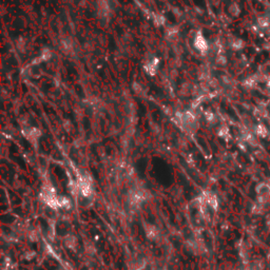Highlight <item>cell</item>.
Here are the masks:
<instances>
[{
    "instance_id": "4fadbf2b",
    "label": "cell",
    "mask_w": 270,
    "mask_h": 270,
    "mask_svg": "<svg viewBox=\"0 0 270 270\" xmlns=\"http://www.w3.org/2000/svg\"><path fill=\"white\" fill-rule=\"evenodd\" d=\"M205 118L207 119V121H209V123H213L214 119H215V115H214V113H212L211 111H206Z\"/></svg>"
},
{
    "instance_id": "30bf717a",
    "label": "cell",
    "mask_w": 270,
    "mask_h": 270,
    "mask_svg": "<svg viewBox=\"0 0 270 270\" xmlns=\"http://www.w3.org/2000/svg\"><path fill=\"white\" fill-rule=\"evenodd\" d=\"M229 13L232 15L233 17H237L241 13V8H239V4L236 3H232L230 6H229Z\"/></svg>"
},
{
    "instance_id": "2e32d148",
    "label": "cell",
    "mask_w": 270,
    "mask_h": 270,
    "mask_svg": "<svg viewBox=\"0 0 270 270\" xmlns=\"http://www.w3.org/2000/svg\"><path fill=\"white\" fill-rule=\"evenodd\" d=\"M218 135H220V137H226L227 135H229V131L228 129H227L226 127H222L218 129Z\"/></svg>"
},
{
    "instance_id": "9a60e30c",
    "label": "cell",
    "mask_w": 270,
    "mask_h": 270,
    "mask_svg": "<svg viewBox=\"0 0 270 270\" xmlns=\"http://www.w3.org/2000/svg\"><path fill=\"white\" fill-rule=\"evenodd\" d=\"M216 63L220 66H225L227 63V58L224 56V55H218L216 57Z\"/></svg>"
},
{
    "instance_id": "9c48e42d",
    "label": "cell",
    "mask_w": 270,
    "mask_h": 270,
    "mask_svg": "<svg viewBox=\"0 0 270 270\" xmlns=\"http://www.w3.org/2000/svg\"><path fill=\"white\" fill-rule=\"evenodd\" d=\"M256 133L261 137H265L267 135V128L263 124H259L256 127Z\"/></svg>"
},
{
    "instance_id": "8fae6325",
    "label": "cell",
    "mask_w": 270,
    "mask_h": 270,
    "mask_svg": "<svg viewBox=\"0 0 270 270\" xmlns=\"http://www.w3.org/2000/svg\"><path fill=\"white\" fill-rule=\"evenodd\" d=\"M244 47V41L239 38L237 39H234L232 42V49L233 50H241L242 48Z\"/></svg>"
},
{
    "instance_id": "52a82bcc",
    "label": "cell",
    "mask_w": 270,
    "mask_h": 270,
    "mask_svg": "<svg viewBox=\"0 0 270 270\" xmlns=\"http://www.w3.org/2000/svg\"><path fill=\"white\" fill-rule=\"evenodd\" d=\"M145 230H146V234H147V236L149 237V239H154L157 237L158 231L154 226H152V225H146Z\"/></svg>"
},
{
    "instance_id": "8992f818",
    "label": "cell",
    "mask_w": 270,
    "mask_h": 270,
    "mask_svg": "<svg viewBox=\"0 0 270 270\" xmlns=\"http://www.w3.org/2000/svg\"><path fill=\"white\" fill-rule=\"evenodd\" d=\"M145 198H146V194L143 191H135L134 193L131 194V202L132 204L138 205V204L143 203L145 201Z\"/></svg>"
},
{
    "instance_id": "5bb4252c",
    "label": "cell",
    "mask_w": 270,
    "mask_h": 270,
    "mask_svg": "<svg viewBox=\"0 0 270 270\" xmlns=\"http://www.w3.org/2000/svg\"><path fill=\"white\" fill-rule=\"evenodd\" d=\"M258 23H259V24H260L262 27H268V25H269V19H268V18H266V17H262V18H259Z\"/></svg>"
},
{
    "instance_id": "3957f363",
    "label": "cell",
    "mask_w": 270,
    "mask_h": 270,
    "mask_svg": "<svg viewBox=\"0 0 270 270\" xmlns=\"http://www.w3.org/2000/svg\"><path fill=\"white\" fill-rule=\"evenodd\" d=\"M194 47L198 51H200L202 54H205L206 52L209 49V46H208L207 40L204 38V36L201 33H198V35L195 36V39H194Z\"/></svg>"
},
{
    "instance_id": "ba28073f",
    "label": "cell",
    "mask_w": 270,
    "mask_h": 270,
    "mask_svg": "<svg viewBox=\"0 0 270 270\" xmlns=\"http://www.w3.org/2000/svg\"><path fill=\"white\" fill-rule=\"evenodd\" d=\"M256 192H258L260 195H266V194L270 193V187L267 184L262 183L256 187Z\"/></svg>"
},
{
    "instance_id": "6da1fadb",
    "label": "cell",
    "mask_w": 270,
    "mask_h": 270,
    "mask_svg": "<svg viewBox=\"0 0 270 270\" xmlns=\"http://www.w3.org/2000/svg\"><path fill=\"white\" fill-rule=\"evenodd\" d=\"M41 196L48 206L53 209H58L60 207V198L56 195L55 191L51 186H44L41 192Z\"/></svg>"
},
{
    "instance_id": "e0dca14e",
    "label": "cell",
    "mask_w": 270,
    "mask_h": 270,
    "mask_svg": "<svg viewBox=\"0 0 270 270\" xmlns=\"http://www.w3.org/2000/svg\"><path fill=\"white\" fill-rule=\"evenodd\" d=\"M173 14H174L175 16H181L182 13H181V11H179V8H173Z\"/></svg>"
},
{
    "instance_id": "277c9868",
    "label": "cell",
    "mask_w": 270,
    "mask_h": 270,
    "mask_svg": "<svg viewBox=\"0 0 270 270\" xmlns=\"http://www.w3.org/2000/svg\"><path fill=\"white\" fill-rule=\"evenodd\" d=\"M143 69H145L147 74L151 75V76L155 75L156 72H157V69H158V58L154 57V58L150 59V60L147 61V63L143 66Z\"/></svg>"
},
{
    "instance_id": "7c38bea8",
    "label": "cell",
    "mask_w": 270,
    "mask_h": 270,
    "mask_svg": "<svg viewBox=\"0 0 270 270\" xmlns=\"http://www.w3.org/2000/svg\"><path fill=\"white\" fill-rule=\"evenodd\" d=\"M154 21H155V23L157 25H162L165 23V21H166V19H165L164 15L156 14V15H154Z\"/></svg>"
},
{
    "instance_id": "5b68a950",
    "label": "cell",
    "mask_w": 270,
    "mask_h": 270,
    "mask_svg": "<svg viewBox=\"0 0 270 270\" xmlns=\"http://www.w3.org/2000/svg\"><path fill=\"white\" fill-rule=\"evenodd\" d=\"M202 198L205 201V203L211 208H213L214 210L217 208V198H216V196L213 193H211V192H204L202 194Z\"/></svg>"
},
{
    "instance_id": "7a4b0ae2",
    "label": "cell",
    "mask_w": 270,
    "mask_h": 270,
    "mask_svg": "<svg viewBox=\"0 0 270 270\" xmlns=\"http://www.w3.org/2000/svg\"><path fill=\"white\" fill-rule=\"evenodd\" d=\"M78 188L79 191L81 192L83 196H89L92 192V187H91V182L88 176H85V174L80 175L78 178Z\"/></svg>"
}]
</instances>
